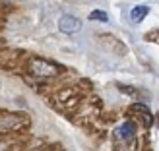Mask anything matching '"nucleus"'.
I'll return each mask as SVG.
<instances>
[{
	"mask_svg": "<svg viewBox=\"0 0 159 151\" xmlns=\"http://www.w3.org/2000/svg\"><path fill=\"white\" fill-rule=\"evenodd\" d=\"M128 116L132 120L140 122L144 128H152V124H153V114L149 113V109L146 105H142V103H136V105H132L128 109Z\"/></svg>",
	"mask_w": 159,
	"mask_h": 151,
	"instance_id": "obj_3",
	"label": "nucleus"
},
{
	"mask_svg": "<svg viewBox=\"0 0 159 151\" xmlns=\"http://www.w3.org/2000/svg\"><path fill=\"white\" fill-rule=\"evenodd\" d=\"M148 14H149V8L148 6H136V8H132V12H130V20L134 23H140Z\"/></svg>",
	"mask_w": 159,
	"mask_h": 151,
	"instance_id": "obj_7",
	"label": "nucleus"
},
{
	"mask_svg": "<svg viewBox=\"0 0 159 151\" xmlns=\"http://www.w3.org/2000/svg\"><path fill=\"white\" fill-rule=\"evenodd\" d=\"M29 124V118L20 113H0V134H10L23 130Z\"/></svg>",
	"mask_w": 159,
	"mask_h": 151,
	"instance_id": "obj_1",
	"label": "nucleus"
},
{
	"mask_svg": "<svg viewBox=\"0 0 159 151\" xmlns=\"http://www.w3.org/2000/svg\"><path fill=\"white\" fill-rule=\"evenodd\" d=\"M58 29L66 35H72V33H78V31L82 29V21H80L76 16L64 14V16H60V20H58Z\"/></svg>",
	"mask_w": 159,
	"mask_h": 151,
	"instance_id": "obj_4",
	"label": "nucleus"
},
{
	"mask_svg": "<svg viewBox=\"0 0 159 151\" xmlns=\"http://www.w3.org/2000/svg\"><path fill=\"white\" fill-rule=\"evenodd\" d=\"M29 72L33 74L35 78H54L62 72V68L52 64L49 60H43V58H33L29 62Z\"/></svg>",
	"mask_w": 159,
	"mask_h": 151,
	"instance_id": "obj_2",
	"label": "nucleus"
},
{
	"mask_svg": "<svg viewBox=\"0 0 159 151\" xmlns=\"http://www.w3.org/2000/svg\"><path fill=\"white\" fill-rule=\"evenodd\" d=\"M146 41H149V43H155V45H159V29H153V31H149V33H146Z\"/></svg>",
	"mask_w": 159,
	"mask_h": 151,
	"instance_id": "obj_9",
	"label": "nucleus"
},
{
	"mask_svg": "<svg viewBox=\"0 0 159 151\" xmlns=\"http://www.w3.org/2000/svg\"><path fill=\"white\" fill-rule=\"evenodd\" d=\"M89 20H93V21H109V16L103 10H93L89 14Z\"/></svg>",
	"mask_w": 159,
	"mask_h": 151,
	"instance_id": "obj_8",
	"label": "nucleus"
},
{
	"mask_svg": "<svg viewBox=\"0 0 159 151\" xmlns=\"http://www.w3.org/2000/svg\"><path fill=\"white\" fill-rule=\"evenodd\" d=\"M99 41L107 47V51H111V52H116V54H126V47H124V43L122 41H118L116 37H113V35H107V33H103L101 37H99Z\"/></svg>",
	"mask_w": 159,
	"mask_h": 151,
	"instance_id": "obj_5",
	"label": "nucleus"
},
{
	"mask_svg": "<svg viewBox=\"0 0 159 151\" xmlns=\"http://www.w3.org/2000/svg\"><path fill=\"white\" fill-rule=\"evenodd\" d=\"M134 136H136V124H134L132 120L124 122L120 128L116 130V138H118V140H122V141H132Z\"/></svg>",
	"mask_w": 159,
	"mask_h": 151,
	"instance_id": "obj_6",
	"label": "nucleus"
}]
</instances>
